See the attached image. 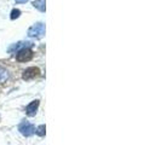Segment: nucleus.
Instances as JSON below:
<instances>
[{
	"mask_svg": "<svg viewBox=\"0 0 161 145\" xmlns=\"http://www.w3.org/2000/svg\"><path fill=\"white\" fill-rule=\"evenodd\" d=\"M45 34V24L39 22L28 29V36L30 38H41Z\"/></svg>",
	"mask_w": 161,
	"mask_h": 145,
	"instance_id": "1",
	"label": "nucleus"
},
{
	"mask_svg": "<svg viewBox=\"0 0 161 145\" xmlns=\"http://www.w3.org/2000/svg\"><path fill=\"white\" fill-rule=\"evenodd\" d=\"M33 56H34V52L29 47H24L16 52V59L18 62H28L33 58Z\"/></svg>",
	"mask_w": 161,
	"mask_h": 145,
	"instance_id": "2",
	"label": "nucleus"
},
{
	"mask_svg": "<svg viewBox=\"0 0 161 145\" xmlns=\"http://www.w3.org/2000/svg\"><path fill=\"white\" fill-rule=\"evenodd\" d=\"M18 131L21 132V134L24 137H30L35 132V127L33 126L30 122L28 121H22L18 126Z\"/></svg>",
	"mask_w": 161,
	"mask_h": 145,
	"instance_id": "3",
	"label": "nucleus"
},
{
	"mask_svg": "<svg viewBox=\"0 0 161 145\" xmlns=\"http://www.w3.org/2000/svg\"><path fill=\"white\" fill-rule=\"evenodd\" d=\"M40 75V69L39 68H36V67H29L27 68L23 74H22V78H23V80H33V79H35Z\"/></svg>",
	"mask_w": 161,
	"mask_h": 145,
	"instance_id": "4",
	"label": "nucleus"
},
{
	"mask_svg": "<svg viewBox=\"0 0 161 145\" xmlns=\"http://www.w3.org/2000/svg\"><path fill=\"white\" fill-rule=\"evenodd\" d=\"M39 108V100H33L30 104H28L27 108H26V114L28 116H35L36 110Z\"/></svg>",
	"mask_w": 161,
	"mask_h": 145,
	"instance_id": "5",
	"label": "nucleus"
},
{
	"mask_svg": "<svg viewBox=\"0 0 161 145\" xmlns=\"http://www.w3.org/2000/svg\"><path fill=\"white\" fill-rule=\"evenodd\" d=\"M32 42H17V44H13L12 46L9 47V53H15V51H19L21 48H24V47H30Z\"/></svg>",
	"mask_w": 161,
	"mask_h": 145,
	"instance_id": "6",
	"label": "nucleus"
},
{
	"mask_svg": "<svg viewBox=\"0 0 161 145\" xmlns=\"http://www.w3.org/2000/svg\"><path fill=\"white\" fill-rule=\"evenodd\" d=\"M9 70L6 69V68H4V67H1L0 65V85H3V83H5V82L9 80Z\"/></svg>",
	"mask_w": 161,
	"mask_h": 145,
	"instance_id": "7",
	"label": "nucleus"
},
{
	"mask_svg": "<svg viewBox=\"0 0 161 145\" xmlns=\"http://www.w3.org/2000/svg\"><path fill=\"white\" fill-rule=\"evenodd\" d=\"M45 4H46V0H35V1L33 2V6H34L36 10H39L40 12H45V10H46Z\"/></svg>",
	"mask_w": 161,
	"mask_h": 145,
	"instance_id": "8",
	"label": "nucleus"
},
{
	"mask_svg": "<svg viewBox=\"0 0 161 145\" xmlns=\"http://www.w3.org/2000/svg\"><path fill=\"white\" fill-rule=\"evenodd\" d=\"M35 133L40 137L45 136V133H46V127H45V125H40V126L38 127L35 129Z\"/></svg>",
	"mask_w": 161,
	"mask_h": 145,
	"instance_id": "9",
	"label": "nucleus"
},
{
	"mask_svg": "<svg viewBox=\"0 0 161 145\" xmlns=\"http://www.w3.org/2000/svg\"><path fill=\"white\" fill-rule=\"evenodd\" d=\"M19 15H21V11L18 9H13L11 11V16H10V18H11V19H16V18L19 17Z\"/></svg>",
	"mask_w": 161,
	"mask_h": 145,
	"instance_id": "10",
	"label": "nucleus"
},
{
	"mask_svg": "<svg viewBox=\"0 0 161 145\" xmlns=\"http://www.w3.org/2000/svg\"><path fill=\"white\" fill-rule=\"evenodd\" d=\"M26 1H28V0H16V2H18V4H21V2H26Z\"/></svg>",
	"mask_w": 161,
	"mask_h": 145,
	"instance_id": "11",
	"label": "nucleus"
}]
</instances>
